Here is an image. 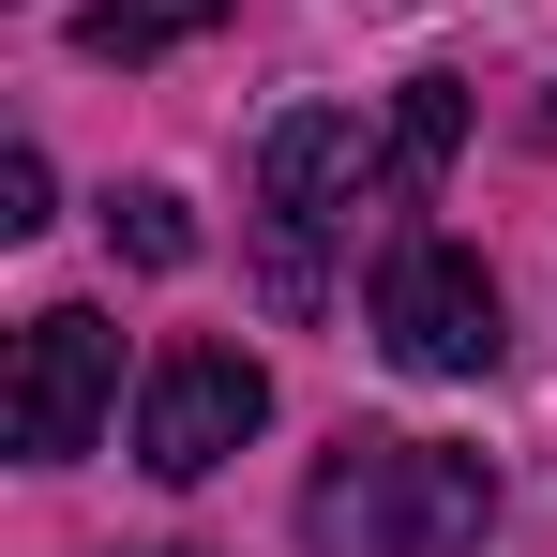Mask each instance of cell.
Returning <instances> with one entry per match:
<instances>
[{
	"instance_id": "7",
	"label": "cell",
	"mask_w": 557,
	"mask_h": 557,
	"mask_svg": "<svg viewBox=\"0 0 557 557\" xmlns=\"http://www.w3.org/2000/svg\"><path fill=\"white\" fill-rule=\"evenodd\" d=\"M196 30H226V0H91V15H76L91 61H166V46H196Z\"/></svg>"
},
{
	"instance_id": "3",
	"label": "cell",
	"mask_w": 557,
	"mask_h": 557,
	"mask_svg": "<svg viewBox=\"0 0 557 557\" xmlns=\"http://www.w3.org/2000/svg\"><path fill=\"white\" fill-rule=\"evenodd\" d=\"M376 347L407 376H482L497 362V272H482L467 242H437V226H407V242L376 257Z\"/></svg>"
},
{
	"instance_id": "6",
	"label": "cell",
	"mask_w": 557,
	"mask_h": 557,
	"mask_svg": "<svg viewBox=\"0 0 557 557\" xmlns=\"http://www.w3.org/2000/svg\"><path fill=\"white\" fill-rule=\"evenodd\" d=\"M453 151H467V91L453 76H407V106H392V211H422L453 182Z\"/></svg>"
},
{
	"instance_id": "5",
	"label": "cell",
	"mask_w": 557,
	"mask_h": 557,
	"mask_svg": "<svg viewBox=\"0 0 557 557\" xmlns=\"http://www.w3.org/2000/svg\"><path fill=\"white\" fill-rule=\"evenodd\" d=\"M257 422H272V376L242 362V347H166L151 362V407H136V467L151 482H211Z\"/></svg>"
},
{
	"instance_id": "10",
	"label": "cell",
	"mask_w": 557,
	"mask_h": 557,
	"mask_svg": "<svg viewBox=\"0 0 557 557\" xmlns=\"http://www.w3.org/2000/svg\"><path fill=\"white\" fill-rule=\"evenodd\" d=\"M166 557H196V543H166Z\"/></svg>"
},
{
	"instance_id": "9",
	"label": "cell",
	"mask_w": 557,
	"mask_h": 557,
	"mask_svg": "<svg viewBox=\"0 0 557 557\" xmlns=\"http://www.w3.org/2000/svg\"><path fill=\"white\" fill-rule=\"evenodd\" d=\"M0 226H46V151H30V136L0 151Z\"/></svg>"
},
{
	"instance_id": "1",
	"label": "cell",
	"mask_w": 557,
	"mask_h": 557,
	"mask_svg": "<svg viewBox=\"0 0 557 557\" xmlns=\"http://www.w3.org/2000/svg\"><path fill=\"white\" fill-rule=\"evenodd\" d=\"M497 528V467L453 437H332L301 482V543L317 557H482Z\"/></svg>"
},
{
	"instance_id": "2",
	"label": "cell",
	"mask_w": 557,
	"mask_h": 557,
	"mask_svg": "<svg viewBox=\"0 0 557 557\" xmlns=\"http://www.w3.org/2000/svg\"><path fill=\"white\" fill-rule=\"evenodd\" d=\"M362 196H392V136H362V106H286L257 136V211H272V301L286 317L317 301V242Z\"/></svg>"
},
{
	"instance_id": "4",
	"label": "cell",
	"mask_w": 557,
	"mask_h": 557,
	"mask_svg": "<svg viewBox=\"0 0 557 557\" xmlns=\"http://www.w3.org/2000/svg\"><path fill=\"white\" fill-rule=\"evenodd\" d=\"M106 407H121V332H106L91 301H46V317L15 332V453L76 467L106 437Z\"/></svg>"
},
{
	"instance_id": "8",
	"label": "cell",
	"mask_w": 557,
	"mask_h": 557,
	"mask_svg": "<svg viewBox=\"0 0 557 557\" xmlns=\"http://www.w3.org/2000/svg\"><path fill=\"white\" fill-rule=\"evenodd\" d=\"M106 242H121V257H136V272H182V257H196V226H182V196H166V182H136V196H106Z\"/></svg>"
}]
</instances>
